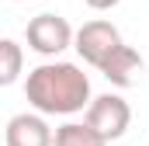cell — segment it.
<instances>
[{
    "label": "cell",
    "mask_w": 149,
    "mask_h": 146,
    "mask_svg": "<svg viewBox=\"0 0 149 146\" xmlns=\"http://www.w3.org/2000/svg\"><path fill=\"white\" fill-rule=\"evenodd\" d=\"M28 105L38 115H76L90 108V77L76 63H42L24 80Z\"/></svg>",
    "instance_id": "cell-1"
},
{
    "label": "cell",
    "mask_w": 149,
    "mask_h": 146,
    "mask_svg": "<svg viewBox=\"0 0 149 146\" xmlns=\"http://www.w3.org/2000/svg\"><path fill=\"white\" fill-rule=\"evenodd\" d=\"M83 122H87L104 143H114V139H121V136L128 132V125H132V108H128V101H125L121 94H101V98L90 101Z\"/></svg>",
    "instance_id": "cell-2"
},
{
    "label": "cell",
    "mask_w": 149,
    "mask_h": 146,
    "mask_svg": "<svg viewBox=\"0 0 149 146\" xmlns=\"http://www.w3.org/2000/svg\"><path fill=\"white\" fill-rule=\"evenodd\" d=\"M125 42H121V32L114 28L111 21H87L80 32H76V42H73V49L80 52V59L83 63H90V66H104L108 59H111L114 52L121 49Z\"/></svg>",
    "instance_id": "cell-3"
},
{
    "label": "cell",
    "mask_w": 149,
    "mask_h": 146,
    "mask_svg": "<svg viewBox=\"0 0 149 146\" xmlns=\"http://www.w3.org/2000/svg\"><path fill=\"white\" fill-rule=\"evenodd\" d=\"M24 35H28V45L38 56H59L63 49H70L76 42V32L70 28V21L59 18V14H49V11L28 21Z\"/></svg>",
    "instance_id": "cell-4"
},
{
    "label": "cell",
    "mask_w": 149,
    "mask_h": 146,
    "mask_svg": "<svg viewBox=\"0 0 149 146\" xmlns=\"http://www.w3.org/2000/svg\"><path fill=\"white\" fill-rule=\"evenodd\" d=\"M3 143L7 146H56V136L49 129V122L42 115H14L3 129Z\"/></svg>",
    "instance_id": "cell-5"
},
{
    "label": "cell",
    "mask_w": 149,
    "mask_h": 146,
    "mask_svg": "<svg viewBox=\"0 0 149 146\" xmlns=\"http://www.w3.org/2000/svg\"><path fill=\"white\" fill-rule=\"evenodd\" d=\"M142 70V56L132 49V45H121L118 52H114L111 59L101 66V73L111 80L114 87H132L135 84V73Z\"/></svg>",
    "instance_id": "cell-6"
},
{
    "label": "cell",
    "mask_w": 149,
    "mask_h": 146,
    "mask_svg": "<svg viewBox=\"0 0 149 146\" xmlns=\"http://www.w3.org/2000/svg\"><path fill=\"white\" fill-rule=\"evenodd\" d=\"M56 146H108L87 122H66L56 129Z\"/></svg>",
    "instance_id": "cell-7"
},
{
    "label": "cell",
    "mask_w": 149,
    "mask_h": 146,
    "mask_svg": "<svg viewBox=\"0 0 149 146\" xmlns=\"http://www.w3.org/2000/svg\"><path fill=\"white\" fill-rule=\"evenodd\" d=\"M21 63H24L21 45H17L14 38H0V84H3V87H10V84L17 80Z\"/></svg>",
    "instance_id": "cell-8"
},
{
    "label": "cell",
    "mask_w": 149,
    "mask_h": 146,
    "mask_svg": "<svg viewBox=\"0 0 149 146\" xmlns=\"http://www.w3.org/2000/svg\"><path fill=\"white\" fill-rule=\"evenodd\" d=\"M87 7H94V11H111V7H118L121 0H83Z\"/></svg>",
    "instance_id": "cell-9"
},
{
    "label": "cell",
    "mask_w": 149,
    "mask_h": 146,
    "mask_svg": "<svg viewBox=\"0 0 149 146\" xmlns=\"http://www.w3.org/2000/svg\"><path fill=\"white\" fill-rule=\"evenodd\" d=\"M17 4H21V0H17Z\"/></svg>",
    "instance_id": "cell-10"
}]
</instances>
